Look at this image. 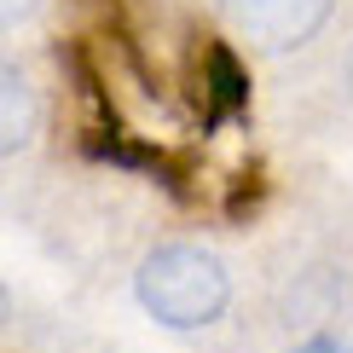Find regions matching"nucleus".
Here are the masks:
<instances>
[{
    "label": "nucleus",
    "instance_id": "nucleus-2",
    "mask_svg": "<svg viewBox=\"0 0 353 353\" xmlns=\"http://www.w3.org/2000/svg\"><path fill=\"white\" fill-rule=\"evenodd\" d=\"M220 6L243 41H255L267 52H290L301 41H313L330 18V0H220Z\"/></svg>",
    "mask_w": 353,
    "mask_h": 353
},
{
    "label": "nucleus",
    "instance_id": "nucleus-1",
    "mask_svg": "<svg viewBox=\"0 0 353 353\" xmlns=\"http://www.w3.org/2000/svg\"><path fill=\"white\" fill-rule=\"evenodd\" d=\"M226 296H232L226 267L197 243H163L139 261V301L168 330H197L209 319H220Z\"/></svg>",
    "mask_w": 353,
    "mask_h": 353
},
{
    "label": "nucleus",
    "instance_id": "nucleus-6",
    "mask_svg": "<svg viewBox=\"0 0 353 353\" xmlns=\"http://www.w3.org/2000/svg\"><path fill=\"white\" fill-rule=\"evenodd\" d=\"M23 12H29V0H6V23H18Z\"/></svg>",
    "mask_w": 353,
    "mask_h": 353
},
{
    "label": "nucleus",
    "instance_id": "nucleus-3",
    "mask_svg": "<svg viewBox=\"0 0 353 353\" xmlns=\"http://www.w3.org/2000/svg\"><path fill=\"white\" fill-rule=\"evenodd\" d=\"M203 87H209V122H226V116H243L249 110V76L238 64V52L232 47H209V58H203Z\"/></svg>",
    "mask_w": 353,
    "mask_h": 353
},
{
    "label": "nucleus",
    "instance_id": "nucleus-5",
    "mask_svg": "<svg viewBox=\"0 0 353 353\" xmlns=\"http://www.w3.org/2000/svg\"><path fill=\"white\" fill-rule=\"evenodd\" d=\"M296 353H353V342H307V347H296Z\"/></svg>",
    "mask_w": 353,
    "mask_h": 353
},
{
    "label": "nucleus",
    "instance_id": "nucleus-4",
    "mask_svg": "<svg viewBox=\"0 0 353 353\" xmlns=\"http://www.w3.org/2000/svg\"><path fill=\"white\" fill-rule=\"evenodd\" d=\"M0 134H6V151H23L29 139H35V122H41V110H35V87L23 81V70L18 64H6V76H0Z\"/></svg>",
    "mask_w": 353,
    "mask_h": 353
},
{
    "label": "nucleus",
    "instance_id": "nucleus-7",
    "mask_svg": "<svg viewBox=\"0 0 353 353\" xmlns=\"http://www.w3.org/2000/svg\"><path fill=\"white\" fill-rule=\"evenodd\" d=\"M347 87H353V52H347Z\"/></svg>",
    "mask_w": 353,
    "mask_h": 353
}]
</instances>
